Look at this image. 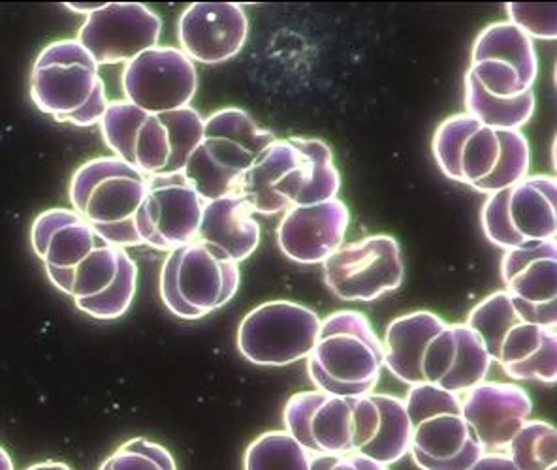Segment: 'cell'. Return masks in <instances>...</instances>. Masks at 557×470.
I'll return each instance as SVG.
<instances>
[{"mask_svg":"<svg viewBox=\"0 0 557 470\" xmlns=\"http://www.w3.org/2000/svg\"><path fill=\"white\" fill-rule=\"evenodd\" d=\"M342 173L326 141L306 136L275 139L242 175L237 194L255 214H283L294 206L339 198Z\"/></svg>","mask_w":557,"mask_h":470,"instance_id":"6da1fadb","label":"cell"},{"mask_svg":"<svg viewBox=\"0 0 557 470\" xmlns=\"http://www.w3.org/2000/svg\"><path fill=\"white\" fill-rule=\"evenodd\" d=\"M435 164L446 180L474 193H499L530 175V139L522 131H495L466 111L446 118L433 134Z\"/></svg>","mask_w":557,"mask_h":470,"instance_id":"7a4b0ae2","label":"cell"},{"mask_svg":"<svg viewBox=\"0 0 557 470\" xmlns=\"http://www.w3.org/2000/svg\"><path fill=\"white\" fill-rule=\"evenodd\" d=\"M98 125L113 157L147 177L183 172L203 136L202 113L193 106L149 113L126 100H112Z\"/></svg>","mask_w":557,"mask_h":470,"instance_id":"3957f363","label":"cell"},{"mask_svg":"<svg viewBox=\"0 0 557 470\" xmlns=\"http://www.w3.org/2000/svg\"><path fill=\"white\" fill-rule=\"evenodd\" d=\"M383 367V341L363 312L350 309L322 320L307 356V374L314 389L343 397L373 394Z\"/></svg>","mask_w":557,"mask_h":470,"instance_id":"277c9868","label":"cell"},{"mask_svg":"<svg viewBox=\"0 0 557 470\" xmlns=\"http://www.w3.org/2000/svg\"><path fill=\"white\" fill-rule=\"evenodd\" d=\"M466 324L481 335L490 358L510 381L556 384V327L523 319L509 292L497 290L479 301Z\"/></svg>","mask_w":557,"mask_h":470,"instance_id":"5b68a950","label":"cell"},{"mask_svg":"<svg viewBox=\"0 0 557 470\" xmlns=\"http://www.w3.org/2000/svg\"><path fill=\"white\" fill-rule=\"evenodd\" d=\"M97 61L77 42L64 38L48 44L30 72V100L57 123L92 126L110 104Z\"/></svg>","mask_w":557,"mask_h":470,"instance_id":"8992f818","label":"cell"},{"mask_svg":"<svg viewBox=\"0 0 557 470\" xmlns=\"http://www.w3.org/2000/svg\"><path fill=\"white\" fill-rule=\"evenodd\" d=\"M147 190V175L113 154L87 160L70 181L72 209L98 237L117 247H139L136 214Z\"/></svg>","mask_w":557,"mask_h":470,"instance_id":"52a82bcc","label":"cell"},{"mask_svg":"<svg viewBox=\"0 0 557 470\" xmlns=\"http://www.w3.org/2000/svg\"><path fill=\"white\" fill-rule=\"evenodd\" d=\"M277 136L258 125L249 111L221 108L203 119L202 141L183 173L203 201L237 193L242 175Z\"/></svg>","mask_w":557,"mask_h":470,"instance_id":"ba28073f","label":"cell"},{"mask_svg":"<svg viewBox=\"0 0 557 470\" xmlns=\"http://www.w3.org/2000/svg\"><path fill=\"white\" fill-rule=\"evenodd\" d=\"M376 420L371 394L343 397L307 389L294 394L283 408L286 433L313 456L360 454L375 433Z\"/></svg>","mask_w":557,"mask_h":470,"instance_id":"9c48e42d","label":"cell"},{"mask_svg":"<svg viewBox=\"0 0 557 470\" xmlns=\"http://www.w3.org/2000/svg\"><path fill=\"white\" fill-rule=\"evenodd\" d=\"M409 456L420 470H467L484 454L461 412V395L433 384L409 387Z\"/></svg>","mask_w":557,"mask_h":470,"instance_id":"30bf717a","label":"cell"},{"mask_svg":"<svg viewBox=\"0 0 557 470\" xmlns=\"http://www.w3.org/2000/svg\"><path fill=\"white\" fill-rule=\"evenodd\" d=\"M239 284V263L198 239L168 252L162 263V304L177 319L200 320L223 309Z\"/></svg>","mask_w":557,"mask_h":470,"instance_id":"8fae6325","label":"cell"},{"mask_svg":"<svg viewBox=\"0 0 557 470\" xmlns=\"http://www.w3.org/2000/svg\"><path fill=\"white\" fill-rule=\"evenodd\" d=\"M481 226L487 242L503 250L556 242V177L530 173L512 187L490 194L481 209Z\"/></svg>","mask_w":557,"mask_h":470,"instance_id":"7c38bea8","label":"cell"},{"mask_svg":"<svg viewBox=\"0 0 557 470\" xmlns=\"http://www.w3.org/2000/svg\"><path fill=\"white\" fill-rule=\"evenodd\" d=\"M322 319L307 305L275 299L257 305L237 327V350L252 366L286 367L307 360Z\"/></svg>","mask_w":557,"mask_h":470,"instance_id":"4fadbf2b","label":"cell"},{"mask_svg":"<svg viewBox=\"0 0 557 470\" xmlns=\"http://www.w3.org/2000/svg\"><path fill=\"white\" fill-rule=\"evenodd\" d=\"M322 275L335 298L370 304L396 292L404 283V252L392 235H368L343 243L322 262Z\"/></svg>","mask_w":557,"mask_h":470,"instance_id":"5bb4252c","label":"cell"},{"mask_svg":"<svg viewBox=\"0 0 557 470\" xmlns=\"http://www.w3.org/2000/svg\"><path fill=\"white\" fill-rule=\"evenodd\" d=\"M469 72L492 97H522L535 90L539 77L535 42L507 20L490 23L474 40Z\"/></svg>","mask_w":557,"mask_h":470,"instance_id":"9a60e30c","label":"cell"},{"mask_svg":"<svg viewBox=\"0 0 557 470\" xmlns=\"http://www.w3.org/2000/svg\"><path fill=\"white\" fill-rule=\"evenodd\" d=\"M203 203L185 173L149 175L146 196L136 214L141 245L172 252L196 242Z\"/></svg>","mask_w":557,"mask_h":470,"instance_id":"2e32d148","label":"cell"},{"mask_svg":"<svg viewBox=\"0 0 557 470\" xmlns=\"http://www.w3.org/2000/svg\"><path fill=\"white\" fill-rule=\"evenodd\" d=\"M121 87L126 102L149 113L188 108L198 90L196 64L182 49L154 46L125 64Z\"/></svg>","mask_w":557,"mask_h":470,"instance_id":"e0dca14e","label":"cell"},{"mask_svg":"<svg viewBox=\"0 0 557 470\" xmlns=\"http://www.w3.org/2000/svg\"><path fill=\"white\" fill-rule=\"evenodd\" d=\"M161 15L146 4H104L85 17L77 30L82 44L98 66L131 63L161 42Z\"/></svg>","mask_w":557,"mask_h":470,"instance_id":"ac0fdd59","label":"cell"},{"mask_svg":"<svg viewBox=\"0 0 557 470\" xmlns=\"http://www.w3.org/2000/svg\"><path fill=\"white\" fill-rule=\"evenodd\" d=\"M502 279L516 309L533 324H557V243H525L505 250Z\"/></svg>","mask_w":557,"mask_h":470,"instance_id":"d6986e66","label":"cell"},{"mask_svg":"<svg viewBox=\"0 0 557 470\" xmlns=\"http://www.w3.org/2000/svg\"><path fill=\"white\" fill-rule=\"evenodd\" d=\"M251 30L242 4L196 2L177 22L180 49L193 63L223 64L242 53Z\"/></svg>","mask_w":557,"mask_h":470,"instance_id":"ffe728a7","label":"cell"},{"mask_svg":"<svg viewBox=\"0 0 557 470\" xmlns=\"http://www.w3.org/2000/svg\"><path fill=\"white\" fill-rule=\"evenodd\" d=\"M461 412L484 454H507L510 441L531 420V395L515 382L484 381L461 395Z\"/></svg>","mask_w":557,"mask_h":470,"instance_id":"44dd1931","label":"cell"},{"mask_svg":"<svg viewBox=\"0 0 557 470\" xmlns=\"http://www.w3.org/2000/svg\"><path fill=\"white\" fill-rule=\"evenodd\" d=\"M350 224L345 201L334 200L294 206L278 221L277 247L290 262L314 265L322 263L342 247Z\"/></svg>","mask_w":557,"mask_h":470,"instance_id":"7402d4cb","label":"cell"},{"mask_svg":"<svg viewBox=\"0 0 557 470\" xmlns=\"http://www.w3.org/2000/svg\"><path fill=\"white\" fill-rule=\"evenodd\" d=\"M492 366L494 361L473 327L466 322H446L445 327L428 343L422 374L428 384L463 395L476 384L487 381Z\"/></svg>","mask_w":557,"mask_h":470,"instance_id":"603a6c76","label":"cell"},{"mask_svg":"<svg viewBox=\"0 0 557 470\" xmlns=\"http://www.w3.org/2000/svg\"><path fill=\"white\" fill-rule=\"evenodd\" d=\"M102 242L74 209H46L30 226V245L44 268L72 270Z\"/></svg>","mask_w":557,"mask_h":470,"instance_id":"cb8c5ba5","label":"cell"},{"mask_svg":"<svg viewBox=\"0 0 557 470\" xmlns=\"http://www.w3.org/2000/svg\"><path fill=\"white\" fill-rule=\"evenodd\" d=\"M260 237V224L239 194H226L203 203L198 242L208 243L234 262L242 263L255 255Z\"/></svg>","mask_w":557,"mask_h":470,"instance_id":"d4e9b609","label":"cell"},{"mask_svg":"<svg viewBox=\"0 0 557 470\" xmlns=\"http://www.w3.org/2000/svg\"><path fill=\"white\" fill-rule=\"evenodd\" d=\"M445 325L440 314L430 311L407 312L392 320L384 332L383 366L409 387L424 384L425 348Z\"/></svg>","mask_w":557,"mask_h":470,"instance_id":"484cf974","label":"cell"},{"mask_svg":"<svg viewBox=\"0 0 557 470\" xmlns=\"http://www.w3.org/2000/svg\"><path fill=\"white\" fill-rule=\"evenodd\" d=\"M126 249L112 243H98L91 255L77 263L72 270H53L46 268L49 283L64 296L77 299L92 298L104 292L117 277L119 268L125 258Z\"/></svg>","mask_w":557,"mask_h":470,"instance_id":"4316f807","label":"cell"},{"mask_svg":"<svg viewBox=\"0 0 557 470\" xmlns=\"http://www.w3.org/2000/svg\"><path fill=\"white\" fill-rule=\"evenodd\" d=\"M379 410L375 433L370 443L360 449V456L370 457L376 463L391 465L409 456L411 422L401 397L392 394H371Z\"/></svg>","mask_w":557,"mask_h":470,"instance_id":"83f0119b","label":"cell"},{"mask_svg":"<svg viewBox=\"0 0 557 470\" xmlns=\"http://www.w3.org/2000/svg\"><path fill=\"white\" fill-rule=\"evenodd\" d=\"M463 106L467 115L495 131H522L536 110L535 90L512 100L495 98L482 89L476 77L467 70L463 77Z\"/></svg>","mask_w":557,"mask_h":470,"instance_id":"f1b7e54d","label":"cell"},{"mask_svg":"<svg viewBox=\"0 0 557 470\" xmlns=\"http://www.w3.org/2000/svg\"><path fill=\"white\" fill-rule=\"evenodd\" d=\"M313 454L286 431H265L245 449V470H311Z\"/></svg>","mask_w":557,"mask_h":470,"instance_id":"f546056e","label":"cell"},{"mask_svg":"<svg viewBox=\"0 0 557 470\" xmlns=\"http://www.w3.org/2000/svg\"><path fill=\"white\" fill-rule=\"evenodd\" d=\"M507 456L518 470H556V425L544 420H528L512 436Z\"/></svg>","mask_w":557,"mask_h":470,"instance_id":"4dcf8cb0","label":"cell"},{"mask_svg":"<svg viewBox=\"0 0 557 470\" xmlns=\"http://www.w3.org/2000/svg\"><path fill=\"white\" fill-rule=\"evenodd\" d=\"M138 290V265L133 257L126 252L117 277L104 292L92 298L77 299V311L85 312L95 320H117L125 317Z\"/></svg>","mask_w":557,"mask_h":470,"instance_id":"1f68e13d","label":"cell"},{"mask_svg":"<svg viewBox=\"0 0 557 470\" xmlns=\"http://www.w3.org/2000/svg\"><path fill=\"white\" fill-rule=\"evenodd\" d=\"M98 470H177V463L162 444L136 436L106 457Z\"/></svg>","mask_w":557,"mask_h":470,"instance_id":"d6a6232c","label":"cell"},{"mask_svg":"<svg viewBox=\"0 0 557 470\" xmlns=\"http://www.w3.org/2000/svg\"><path fill=\"white\" fill-rule=\"evenodd\" d=\"M507 22L520 28L531 40H556L557 7L556 4H518L509 2L505 7Z\"/></svg>","mask_w":557,"mask_h":470,"instance_id":"836d02e7","label":"cell"},{"mask_svg":"<svg viewBox=\"0 0 557 470\" xmlns=\"http://www.w3.org/2000/svg\"><path fill=\"white\" fill-rule=\"evenodd\" d=\"M311 470H391L386 465L376 463L360 454L348 456H313Z\"/></svg>","mask_w":557,"mask_h":470,"instance_id":"e575fe53","label":"cell"},{"mask_svg":"<svg viewBox=\"0 0 557 470\" xmlns=\"http://www.w3.org/2000/svg\"><path fill=\"white\" fill-rule=\"evenodd\" d=\"M467 470H518L507 454H482Z\"/></svg>","mask_w":557,"mask_h":470,"instance_id":"d590c367","label":"cell"},{"mask_svg":"<svg viewBox=\"0 0 557 470\" xmlns=\"http://www.w3.org/2000/svg\"><path fill=\"white\" fill-rule=\"evenodd\" d=\"M25 470H74L70 465L61 461H42V463L30 465Z\"/></svg>","mask_w":557,"mask_h":470,"instance_id":"8d00e7d4","label":"cell"},{"mask_svg":"<svg viewBox=\"0 0 557 470\" xmlns=\"http://www.w3.org/2000/svg\"><path fill=\"white\" fill-rule=\"evenodd\" d=\"M102 7H104V4H87V7H85V4H66L69 10L76 12V14H85V17L92 14V12H97V10H100Z\"/></svg>","mask_w":557,"mask_h":470,"instance_id":"74e56055","label":"cell"},{"mask_svg":"<svg viewBox=\"0 0 557 470\" xmlns=\"http://www.w3.org/2000/svg\"><path fill=\"white\" fill-rule=\"evenodd\" d=\"M0 470H15L14 461L7 449L0 446Z\"/></svg>","mask_w":557,"mask_h":470,"instance_id":"f35d334b","label":"cell"}]
</instances>
